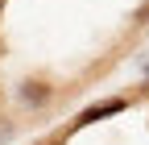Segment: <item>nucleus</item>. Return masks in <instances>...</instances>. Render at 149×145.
Here are the masks:
<instances>
[{
    "label": "nucleus",
    "mask_w": 149,
    "mask_h": 145,
    "mask_svg": "<svg viewBox=\"0 0 149 145\" xmlns=\"http://www.w3.org/2000/svg\"><path fill=\"white\" fill-rule=\"evenodd\" d=\"M50 100H54V87L46 79H21V87H17V108H25V112H37Z\"/></svg>",
    "instance_id": "f257e3e1"
},
{
    "label": "nucleus",
    "mask_w": 149,
    "mask_h": 145,
    "mask_svg": "<svg viewBox=\"0 0 149 145\" xmlns=\"http://www.w3.org/2000/svg\"><path fill=\"white\" fill-rule=\"evenodd\" d=\"M112 112H124V100H104V104H95V108H87V112L79 116V124H91V120H104V116H112Z\"/></svg>",
    "instance_id": "f03ea898"
},
{
    "label": "nucleus",
    "mask_w": 149,
    "mask_h": 145,
    "mask_svg": "<svg viewBox=\"0 0 149 145\" xmlns=\"http://www.w3.org/2000/svg\"><path fill=\"white\" fill-rule=\"evenodd\" d=\"M8 141H13V120L0 116V145H8Z\"/></svg>",
    "instance_id": "7ed1b4c3"
}]
</instances>
